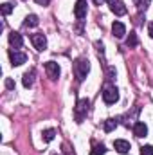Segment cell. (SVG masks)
<instances>
[{
  "label": "cell",
  "mask_w": 153,
  "mask_h": 155,
  "mask_svg": "<svg viewBox=\"0 0 153 155\" xmlns=\"http://www.w3.org/2000/svg\"><path fill=\"white\" fill-rule=\"evenodd\" d=\"M88 71H90V63L86 58H77L74 61V74H76L77 81H83L88 74Z\"/></svg>",
  "instance_id": "obj_1"
},
{
  "label": "cell",
  "mask_w": 153,
  "mask_h": 155,
  "mask_svg": "<svg viewBox=\"0 0 153 155\" xmlns=\"http://www.w3.org/2000/svg\"><path fill=\"white\" fill-rule=\"evenodd\" d=\"M88 108H90V101L88 99H79L76 105V108H74V117H76L77 123H81L86 114H88Z\"/></svg>",
  "instance_id": "obj_2"
},
{
  "label": "cell",
  "mask_w": 153,
  "mask_h": 155,
  "mask_svg": "<svg viewBox=\"0 0 153 155\" xmlns=\"http://www.w3.org/2000/svg\"><path fill=\"white\" fill-rule=\"evenodd\" d=\"M103 99H105L106 105H114V103H117V99H119V90H117L115 87H106L105 92H103Z\"/></svg>",
  "instance_id": "obj_3"
},
{
  "label": "cell",
  "mask_w": 153,
  "mask_h": 155,
  "mask_svg": "<svg viewBox=\"0 0 153 155\" xmlns=\"http://www.w3.org/2000/svg\"><path fill=\"white\" fill-rule=\"evenodd\" d=\"M9 58H11V63H13L15 67H20V65H24V63L27 61V56H25L24 52L16 51V49L9 51Z\"/></svg>",
  "instance_id": "obj_4"
},
{
  "label": "cell",
  "mask_w": 153,
  "mask_h": 155,
  "mask_svg": "<svg viewBox=\"0 0 153 155\" xmlns=\"http://www.w3.org/2000/svg\"><path fill=\"white\" fill-rule=\"evenodd\" d=\"M86 0H77L76 5H74V16H76L77 20H83L85 16H86Z\"/></svg>",
  "instance_id": "obj_5"
},
{
  "label": "cell",
  "mask_w": 153,
  "mask_h": 155,
  "mask_svg": "<svg viewBox=\"0 0 153 155\" xmlns=\"http://www.w3.org/2000/svg\"><path fill=\"white\" fill-rule=\"evenodd\" d=\"M45 72H47V76L50 79H58V76H60V65L56 61H47L45 63Z\"/></svg>",
  "instance_id": "obj_6"
},
{
  "label": "cell",
  "mask_w": 153,
  "mask_h": 155,
  "mask_svg": "<svg viewBox=\"0 0 153 155\" xmlns=\"http://www.w3.org/2000/svg\"><path fill=\"white\" fill-rule=\"evenodd\" d=\"M31 41H33L34 49H38V51H43V49L47 47V38H45V35H41V33L31 35Z\"/></svg>",
  "instance_id": "obj_7"
},
{
  "label": "cell",
  "mask_w": 153,
  "mask_h": 155,
  "mask_svg": "<svg viewBox=\"0 0 153 155\" xmlns=\"http://www.w3.org/2000/svg\"><path fill=\"white\" fill-rule=\"evenodd\" d=\"M108 5H110V11H112V13H115L117 16H122V15H126V5H124L121 0H112Z\"/></svg>",
  "instance_id": "obj_8"
},
{
  "label": "cell",
  "mask_w": 153,
  "mask_h": 155,
  "mask_svg": "<svg viewBox=\"0 0 153 155\" xmlns=\"http://www.w3.org/2000/svg\"><path fill=\"white\" fill-rule=\"evenodd\" d=\"M112 33H114L115 38H124V35H126V25H124L122 22H114Z\"/></svg>",
  "instance_id": "obj_9"
},
{
  "label": "cell",
  "mask_w": 153,
  "mask_h": 155,
  "mask_svg": "<svg viewBox=\"0 0 153 155\" xmlns=\"http://www.w3.org/2000/svg\"><path fill=\"white\" fill-rule=\"evenodd\" d=\"M133 135H135V137H146V135H148V126H146L144 123H141V121L135 123V124H133Z\"/></svg>",
  "instance_id": "obj_10"
},
{
  "label": "cell",
  "mask_w": 153,
  "mask_h": 155,
  "mask_svg": "<svg viewBox=\"0 0 153 155\" xmlns=\"http://www.w3.org/2000/svg\"><path fill=\"white\" fill-rule=\"evenodd\" d=\"M9 43H11V47H15V49H20V47L24 45V38H22V35L13 31V33L9 35Z\"/></svg>",
  "instance_id": "obj_11"
},
{
  "label": "cell",
  "mask_w": 153,
  "mask_h": 155,
  "mask_svg": "<svg viewBox=\"0 0 153 155\" xmlns=\"http://www.w3.org/2000/svg\"><path fill=\"white\" fill-rule=\"evenodd\" d=\"M114 148L119 153H128L130 152V143L124 141V139H117V141H114Z\"/></svg>",
  "instance_id": "obj_12"
},
{
  "label": "cell",
  "mask_w": 153,
  "mask_h": 155,
  "mask_svg": "<svg viewBox=\"0 0 153 155\" xmlns=\"http://www.w3.org/2000/svg\"><path fill=\"white\" fill-rule=\"evenodd\" d=\"M34 71H29V72H25L24 74V79H22V83H24V87L25 88H29V87H33V81H34Z\"/></svg>",
  "instance_id": "obj_13"
},
{
  "label": "cell",
  "mask_w": 153,
  "mask_h": 155,
  "mask_svg": "<svg viewBox=\"0 0 153 155\" xmlns=\"http://www.w3.org/2000/svg\"><path fill=\"white\" fill-rule=\"evenodd\" d=\"M40 24V20H38V16L36 15H29L27 18H25V22H24V25L25 27H36Z\"/></svg>",
  "instance_id": "obj_14"
},
{
  "label": "cell",
  "mask_w": 153,
  "mask_h": 155,
  "mask_svg": "<svg viewBox=\"0 0 153 155\" xmlns=\"http://www.w3.org/2000/svg\"><path fill=\"white\" fill-rule=\"evenodd\" d=\"M54 135H56V132H54L52 128H47V130H43V134H41V137H43L45 143H50V141L54 139Z\"/></svg>",
  "instance_id": "obj_15"
},
{
  "label": "cell",
  "mask_w": 153,
  "mask_h": 155,
  "mask_svg": "<svg viewBox=\"0 0 153 155\" xmlns=\"http://www.w3.org/2000/svg\"><path fill=\"white\" fill-rule=\"evenodd\" d=\"M137 43H139L137 35H135V33H130V36L126 38V45H128V47H137Z\"/></svg>",
  "instance_id": "obj_16"
},
{
  "label": "cell",
  "mask_w": 153,
  "mask_h": 155,
  "mask_svg": "<svg viewBox=\"0 0 153 155\" xmlns=\"http://www.w3.org/2000/svg\"><path fill=\"white\" fill-rule=\"evenodd\" d=\"M115 126H117V121L115 119H106L105 121V132H112V130H115Z\"/></svg>",
  "instance_id": "obj_17"
},
{
  "label": "cell",
  "mask_w": 153,
  "mask_h": 155,
  "mask_svg": "<svg viewBox=\"0 0 153 155\" xmlns=\"http://www.w3.org/2000/svg\"><path fill=\"white\" fill-rule=\"evenodd\" d=\"M105 152H106V148H105L103 144H96V146L90 150V155H105Z\"/></svg>",
  "instance_id": "obj_18"
},
{
  "label": "cell",
  "mask_w": 153,
  "mask_h": 155,
  "mask_svg": "<svg viewBox=\"0 0 153 155\" xmlns=\"http://www.w3.org/2000/svg\"><path fill=\"white\" fill-rule=\"evenodd\" d=\"M11 13H13V5H11V4H2V15L7 16V15H11Z\"/></svg>",
  "instance_id": "obj_19"
},
{
  "label": "cell",
  "mask_w": 153,
  "mask_h": 155,
  "mask_svg": "<svg viewBox=\"0 0 153 155\" xmlns=\"http://www.w3.org/2000/svg\"><path fill=\"white\" fill-rule=\"evenodd\" d=\"M141 155H153V146L151 144L142 146V148H141Z\"/></svg>",
  "instance_id": "obj_20"
},
{
  "label": "cell",
  "mask_w": 153,
  "mask_h": 155,
  "mask_svg": "<svg viewBox=\"0 0 153 155\" xmlns=\"http://www.w3.org/2000/svg\"><path fill=\"white\" fill-rule=\"evenodd\" d=\"M5 88H9V90H13V88H15V81L7 78V79H5Z\"/></svg>",
  "instance_id": "obj_21"
},
{
  "label": "cell",
  "mask_w": 153,
  "mask_h": 155,
  "mask_svg": "<svg viewBox=\"0 0 153 155\" xmlns=\"http://www.w3.org/2000/svg\"><path fill=\"white\" fill-rule=\"evenodd\" d=\"M148 35L153 38V22H150V24H148Z\"/></svg>",
  "instance_id": "obj_22"
},
{
  "label": "cell",
  "mask_w": 153,
  "mask_h": 155,
  "mask_svg": "<svg viewBox=\"0 0 153 155\" xmlns=\"http://www.w3.org/2000/svg\"><path fill=\"white\" fill-rule=\"evenodd\" d=\"M36 4H40V5H47L49 4V0H34Z\"/></svg>",
  "instance_id": "obj_23"
},
{
  "label": "cell",
  "mask_w": 153,
  "mask_h": 155,
  "mask_svg": "<svg viewBox=\"0 0 153 155\" xmlns=\"http://www.w3.org/2000/svg\"><path fill=\"white\" fill-rule=\"evenodd\" d=\"M133 2H135V5H139V7L142 5V0H133Z\"/></svg>",
  "instance_id": "obj_24"
},
{
  "label": "cell",
  "mask_w": 153,
  "mask_h": 155,
  "mask_svg": "<svg viewBox=\"0 0 153 155\" xmlns=\"http://www.w3.org/2000/svg\"><path fill=\"white\" fill-rule=\"evenodd\" d=\"M94 2H96V4H97V5H99V4H101V2H103V0H94Z\"/></svg>",
  "instance_id": "obj_25"
}]
</instances>
